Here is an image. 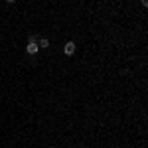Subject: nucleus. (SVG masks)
Wrapping results in <instances>:
<instances>
[{
    "instance_id": "nucleus-1",
    "label": "nucleus",
    "mask_w": 148,
    "mask_h": 148,
    "mask_svg": "<svg viewBox=\"0 0 148 148\" xmlns=\"http://www.w3.org/2000/svg\"><path fill=\"white\" fill-rule=\"evenodd\" d=\"M38 49H40L38 44H26V51H28L30 56H36V53H38Z\"/></svg>"
},
{
    "instance_id": "nucleus-2",
    "label": "nucleus",
    "mask_w": 148,
    "mask_h": 148,
    "mask_svg": "<svg viewBox=\"0 0 148 148\" xmlns=\"http://www.w3.org/2000/svg\"><path fill=\"white\" fill-rule=\"evenodd\" d=\"M75 53V44L73 42H67L65 44V56H73Z\"/></svg>"
},
{
    "instance_id": "nucleus-3",
    "label": "nucleus",
    "mask_w": 148,
    "mask_h": 148,
    "mask_svg": "<svg viewBox=\"0 0 148 148\" xmlns=\"http://www.w3.org/2000/svg\"><path fill=\"white\" fill-rule=\"evenodd\" d=\"M38 47H42V49L49 47V40H47V38H40V40H38Z\"/></svg>"
},
{
    "instance_id": "nucleus-4",
    "label": "nucleus",
    "mask_w": 148,
    "mask_h": 148,
    "mask_svg": "<svg viewBox=\"0 0 148 148\" xmlns=\"http://www.w3.org/2000/svg\"><path fill=\"white\" fill-rule=\"evenodd\" d=\"M6 2H16V0H6Z\"/></svg>"
}]
</instances>
